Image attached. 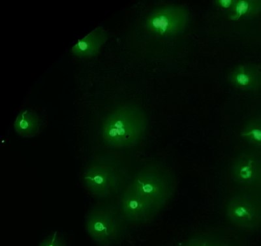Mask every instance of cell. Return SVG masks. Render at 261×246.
<instances>
[{
	"label": "cell",
	"mask_w": 261,
	"mask_h": 246,
	"mask_svg": "<svg viewBox=\"0 0 261 246\" xmlns=\"http://www.w3.org/2000/svg\"><path fill=\"white\" fill-rule=\"evenodd\" d=\"M261 13V0H237L228 15V19L241 20L257 17Z\"/></svg>",
	"instance_id": "4fadbf2b"
},
{
	"label": "cell",
	"mask_w": 261,
	"mask_h": 246,
	"mask_svg": "<svg viewBox=\"0 0 261 246\" xmlns=\"http://www.w3.org/2000/svg\"><path fill=\"white\" fill-rule=\"evenodd\" d=\"M216 246H242V245L235 239L222 233Z\"/></svg>",
	"instance_id": "2e32d148"
},
{
	"label": "cell",
	"mask_w": 261,
	"mask_h": 246,
	"mask_svg": "<svg viewBox=\"0 0 261 246\" xmlns=\"http://www.w3.org/2000/svg\"><path fill=\"white\" fill-rule=\"evenodd\" d=\"M190 14L179 5L158 8L146 17L145 26L150 33L160 37H171L182 33L188 26Z\"/></svg>",
	"instance_id": "52a82bcc"
},
{
	"label": "cell",
	"mask_w": 261,
	"mask_h": 246,
	"mask_svg": "<svg viewBox=\"0 0 261 246\" xmlns=\"http://www.w3.org/2000/svg\"><path fill=\"white\" fill-rule=\"evenodd\" d=\"M221 234L218 231H200L191 236L183 246H216Z\"/></svg>",
	"instance_id": "5bb4252c"
},
{
	"label": "cell",
	"mask_w": 261,
	"mask_h": 246,
	"mask_svg": "<svg viewBox=\"0 0 261 246\" xmlns=\"http://www.w3.org/2000/svg\"><path fill=\"white\" fill-rule=\"evenodd\" d=\"M148 125V117L141 106L132 103L119 106L102 122V141L113 149H130L143 140Z\"/></svg>",
	"instance_id": "6da1fadb"
},
{
	"label": "cell",
	"mask_w": 261,
	"mask_h": 246,
	"mask_svg": "<svg viewBox=\"0 0 261 246\" xmlns=\"http://www.w3.org/2000/svg\"><path fill=\"white\" fill-rule=\"evenodd\" d=\"M107 39L108 35L106 30L102 27H97L73 46L72 54L79 59H92L99 54Z\"/></svg>",
	"instance_id": "30bf717a"
},
{
	"label": "cell",
	"mask_w": 261,
	"mask_h": 246,
	"mask_svg": "<svg viewBox=\"0 0 261 246\" xmlns=\"http://www.w3.org/2000/svg\"><path fill=\"white\" fill-rule=\"evenodd\" d=\"M232 87L245 92H254L261 88V66L243 64L233 67L228 75Z\"/></svg>",
	"instance_id": "9c48e42d"
},
{
	"label": "cell",
	"mask_w": 261,
	"mask_h": 246,
	"mask_svg": "<svg viewBox=\"0 0 261 246\" xmlns=\"http://www.w3.org/2000/svg\"><path fill=\"white\" fill-rule=\"evenodd\" d=\"M124 165L118 157H96L84 169L82 182L86 191L95 199H106L119 196L128 184Z\"/></svg>",
	"instance_id": "7a4b0ae2"
},
{
	"label": "cell",
	"mask_w": 261,
	"mask_h": 246,
	"mask_svg": "<svg viewBox=\"0 0 261 246\" xmlns=\"http://www.w3.org/2000/svg\"><path fill=\"white\" fill-rule=\"evenodd\" d=\"M237 0H216V6L225 10L230 11L234 8Z\"/></svg>",
	"instance_id": "e0dca14e"
},
{
	"label": "cell",
	"mask_w": 261,
	"mask_h": 246,
	"mask_svg": "<svg viewBox=\"0 0 261 246\" xmlns=\"http://www.w3.org/2000/svg\"><path fill=\"white\" fill-rule=\"evenodd\" d=\"M129 184L161 211L169 205L177 188L173 171L158 162L144 165L137 169Z\"/></svg>",
	"instance_id": "3957f363"
},
{
	"label": "cell",
	"mask_w": 261,
	"mask_h": 246,
	"mask_svg": "<svg viewBox=\"0 0 261 246\" xmlns=\"http://www.w3.org/2000/svg\"><path fill=\"white\" fill-rule=\"evenodd\" d=\"M223 213L235 228L257 231L261 228V191L238 190L226 201Z\"/></svg>",
	"instance_id": "5b68a950"
},
{
	"label": "cell",
	"mask_w": 261,
	"mask_h": 246,
	"mask_svg": "<svg viewBox=\"0 0 261 246\" xmlns=\"http://www.w3.org/2000/svg\"><path fill=\"white\" fill-rule=\"evenodd\" d=\"M42 119L40 116L30 109L21 111L14 123L16 133L22 138H34L41 131Z\"/></svg>",
	"instance_id": "8fae6325"
},
{
	"label": "cell",
	"mask_w": 261,
	"mask_h": 246,
	"mask_svg": "<svg viewBox=\"0 0 261 246\" xmlns=\"http://www.w3.org/2000/svg\"><path fill=\"white\" fill-rule=\"evenodd\" d=\"M119 210L128 226H144L152 222L161 210L128 184L119 195Z\"/></svg>",
	"instance_id": "ba28073f"
},
{
	"label": "cell",
	"mask_w": 261,
	"mask_h": 246,
	"mask_svg": "<svg viewBox=\"0 0 261 246\" xmlns=\"http://www.w3.org/2000/svg\"><path fill=\"white\" fill-rule=\"evenodd\" d=\"M229 177L238 190L261 191V154L244 150L233 157L228 169Z\"/></svg>",
	"instance_id": "8992f818"
},
{
	"label": "cell",
	"mask_w": 261,
	"mask_h": 246,
	"mask_svg": "<svg viewBox=\"0 0 261 246\" xmlns=\"http://www.w3.org/2000/svg\"><path fill=\"white\" fill-rule=\"evenodd\" d=\"M240 136L244 143L261 150V115L249 118L242 125Z\"/></svg>",
	"instance_id": "7c38bea8"
},
{
	"label": "cell",
	"mask_w": 261,
	"mask_h": 246,
	"mask_svg": "<svg viewBox=\"0 0 261 246\" xmlns=\"http://www.w3.org/2000/svg\"><path fill=\"white\" fill-rule=\"evenodd\" d=\"M39 246H67L66 241L58 232H55L41 241Z\"/></svg>",
	"instance_id": "9a60e30c"
},
{
	"label": "cell",
	"mask_w": 261,
	"mask_h": 246,
	"mask_svg": "<svg viewBox=\"0 0 261 246\" xmlns=\"http://www.w3.org/2000/svg\"><path fill=\"white\" fill-rule=\"evenodd\" d=\"M128 225L117 205L99 204L90 208L85 217L86 231L99 246H115L124 240Z\"/></svg>",
	"instance_id": "277c9868"
}]
</instances>
